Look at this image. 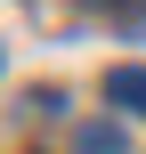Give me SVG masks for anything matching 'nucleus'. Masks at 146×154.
Masks as SVG:
<instances>
[{"mask_svg": "<svg viewBox=\"0 0 146 154\" xmlns=\"http://www.w3.org/2000/svg\"><path fill=\"white\" fill-rule=\"evenodd\" d=\"M106 106L146 114V65H114V73H106Z\"/></svg>", "mask_w": 146, "mask_h": 154, "instance_id": "obj_1", "label": "nucleus"}, {"mask_svg": "<svg viewBox=\"0 0 146 154\" xmlns=\"http://www.w3.org/2000/svg\"><path fill=\"white\" fill-rule=\"evenodd\" d=\"M81 154H122V130L114 122H81Z\"/></svg>", "mask_w": 146, "mask_h": 154, "instance_id": "obj_2", "label": "nucleus"}, {"mask_svg": "<svg viewBox=\"0 0 146 154\" xmlns=\"http://www.w3.org/2000/svg\"><path fill=\"white\" fill-rule=\"evenodd\" d=\"M89 8H106V16H130V24L146 16V0H89Z\"/></svg>", "mask_w": 146, "mask_h": 154, "instance_id": "obj_3", "label": "nucleus"}]
</instances>
